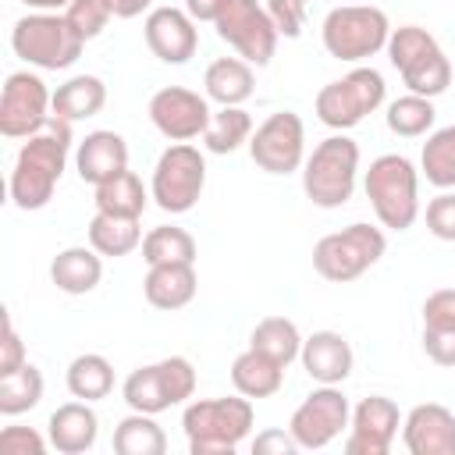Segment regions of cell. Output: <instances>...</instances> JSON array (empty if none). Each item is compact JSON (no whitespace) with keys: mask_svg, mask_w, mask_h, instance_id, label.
<instances>
[{"mask_svg":"<svg viewBox=\"0 0 455 455\" xmlns=\"http://www.w3.org/2000/svg\"><path fill=\"white\" fill-rule=\"evenodd\" d=\"M252 398H196L181 412V430L188 437L192 455H231L252 430Z\"/></svg>","mask_w":455,"mask_h":455,"instance_id":"obj_1","label":"cell"},{"mask_svg":"<svg viewBox=\"0 0 455 455\" xmlns=\"http://www.w3.org/2000/svg\"><path fill=\"white\" fill-rule=\"evenodd\" d=\"M363 192L380 220V228L409 231L419 217V171L402 153L377 156L363 174Z\"/></svg>","mask_w":455,"mask_h":455,"instance_id":"obj_2","label":"cell"},{"mask_svg":"<svg viewBox=\"0 0 455 455\" xmlns=\"http://www.w3.org/2000/svg\"><path fill=\"white\" fill-rule=\"evenodd\" d=\"M359 178V142L345 132L327 135L313 146L302 164V192L320 210H338L352 199Z\"/></svg>","mask_w":455,"mask_h":455,"instance_id":"obj_3","label":"cell"},{"mask_svg":"<svg viewBox=\"0 0 455 455\" xmlns=\"http://www.w3.org/2000/svg\"><path fill=\"white\" fill-rule=\"evenodd\" d=\"M82 46L85 39L68 25L64 11H32L11 28V50L39 71L71 68L82 57Z\"/></svg>","mask_w":455,"mask_h":455,"instance_id":"obj_4","label":"cell"},{"mask_svg":"<svg viewBox=\"0 0 455 455\" xmlns=\"http://www.w3.org/2000/svg\"><path fill=\"white\" fill-rule=\"evenodd\" d=\"M387 36H391V21L373 4H341V7L327 11V18L320 25L323 50L345 64H359V60L380 53L387 46Z\"/></svg>","mask_w":455,"mask_h":455,"instance_id":"obj_5","label":"cell"},{"mask_svg":"<svg viewBox=\"0 0 455 455\" xmlns=\"http://www.w3.org/2000/svg\"><path fill=\"white\" fill-rule=\"evenodd\" d=\"M384 252H387L384 231L366 224V220H355V224H348L334 235H323L313 245V270L323 281L345 284V281L363 277Z\"/></svg>","mask_w":455,"mask_h":455,"instance_id":"obj_6","label":"cell"},{"mask_svg":"<svg viewBox=\"0 0 455 455\" xmlns=\"http://www.w3.org/2000/svg\"><path fill=\"white\" fill-rule=\"evenodd\" d=\"M387 100V85H384V75L377 68H352L345 78L338 82H327L320 92H316V117L334 128V132H348L355 128L366 114L380 110Z\"/></svg>","mask_w":455,"mask_h":455,"instance_id":"obj_7","label":"cell"},{"mask_svg":"<svg viewBox=\"0 0 455 455\" xmlns=\"http://www.w3.org/2000/svg\"><path fill=\"white\" fill-rule=\"evenodd\" d=\"M206 188V156L192 142H171L149 178V196L164 213H188Z\"/></svg>","mask_w":455,"mask_h":455,"instance_id":"obj_8","label":"cell"},{"mask_svg":"<svg viewBox=\"0 0 455 455\" xmlns=\"http://www.w3.org/2000/svg\"><path fill=\"white\" fill-rule=\"evenodd\" d=\"M213 25H217V36L242 60H249L252 68L270 64L281 36H277V28H274V21H270V14L259 0H231Z\"/></svg>","mask_w":455,"mask_h":455,"instance_id":"obj_9","label":"cell"},{"mask_svg":"<svg viewBox=\"0 0 455 455\" xmlns=\"http://www.w3.org/2000/svg\"><path fill=\"white\" fill-rule=\"evenodd\" d=\"M249 156L267 174H291L306 164V124L295 110H277L252 128Z\"/></svg>","mask_w":455,"mask_h":455,"instance_id":"obj_10","label":"cell"},{"mask_svg":"<svg viewBox=\"0 0 455 455\" xmlns=\"http://www.w3.org/2000/svg\"><path fill=\"white\" fill-rule=\"evenodd\" d=\"M348 419H352V405H348L345 391H341L338 384H320V387H313V391L302 398V405L291 412L288 430H291V437L299 441V448L320 451V448H327V444L348 427Z\"/></svg>","mask_w":455,"mask_h":455,"instance_id":"obj_11","label":"cell"},{"mask_svg":"<svg viewBox=\"0 0 455 455\" xmlns=\"http://www.w3.org/2000/svg\"><path fill=\"white\" fill-rule=\"evenodd\" d=\"M53 114V92L36 71H14L7 75L0 89V135L7 139H28L46 124Z\"/></svg>","mask_w":455,"mask_h":455,"instance_id":"obj_12","label":"cell"},{"mask_svg":"<svg viewBox=\"0 0 455 455\" xmlns=\"http://www.w3.org/2000/svg\"><path fill=\"white\" fill-rule=\"evenodd\" d=\"M210 117H213L210 100L199 96L196 89H185V85H164V89H156L153 100H149V121H153V128H156L164 139H171V142L203 139Z\"/></svg>","mask_w":455,"mask_h":455,"instance_id":"obj_13","label":"cell"},{"mask_svg":"<svg viewBox=\"0 0 455 455\" xmlns=\"http://www.w3.org/2000/svg\"><path fill=\"white\" fill-rule=\"evenodd\" d=\"M402 427V412L387 395L359 398L348 419L345 455H387Z\"/></svg>","mask_w":455,"mask_h":455,"instance_id":"obj_14","label":"cell"},{"mask_svg":"<svg viewBox=\"0 0 455 455\" xmlns=\"http://www.w3.org/2000/svg\"><path fill=\"white\" fill-rule=\"evenodd\" d=\"M146 46L164 64H188L199 50V28L196 18L185 7H153L142 25Z\"/></svg>","mask_w":455,"mask_h":455,"instance_id":"obj_15","label":"cell"},{"mask_svg":"<svg viewBox=\"0 0 455 455\" xmlns=\"http://www.w3.org/2000/svg\"><path fill=\"white\" fill-rule=\"evenodd\" d=\"M402 444L409 455H455V412L441 402L412 405L402 419Z\"/></svg>","mask_w":455,"mask_h":455,"instance_id":"obj_16","label":"cell"},{"mask_svg":"<svg viewBox=\"0 0 455 455\" xmlns=\"http://www.w3.org/2000/svg\"><path fill=\"white\" fill-rule=\"evenodd\" d=\"M75 171L92 188L117 178L121 171H128V142L110 128L89 132L75 149Z\"/></svg>","mask_w":455,"mask_h":455,"instance_id":"obj_17","label":"cell"},{"mask_svg":"<svg viewBox=\"0 0 455 455\" xmlns=\"http://www.w3.org/2000/svg\"><path fill=\"white\" fill-rule=\"evenodd\" d=\"M299 363L309 373V380H316V384H341L352 373L355 355H352V345H348L345 334H338V331H313L309 338H302Z\"/></svg>","mask_w":455,"mask_h":455,"instance_id":"obj_18","label":"cell"},{"mask_svg":"<svg viewBox=\"0 0 455 455\" xmlns=\"http://www.w3.org/2000/svg\"><path fill=\"white\" fill-rule=\"evenodd\" d=\"M46 434H50V448H57L60 455H82V451H89L96 444L100 419H96L89 402L75 398V402H64V405H57L50 412Z\"/></svg>","mask_w":455,"mask_h":455,"instance_id":"obj_19","label":"cell"},{"mask_svg":"<svg viewBox=\"0 0 455 455\" xmlns=\"http://www.w3.org/2000/svg\"><path fill=\"white\" fill-rule=\"evenodd\" d=\"M199 277H196V263H160L149 267L146 281H142V295L153 309H181L196 299Z\"/></svg>","mask_w":455,"mask_h":455,"instance_id":"obj_20","label":"cell"},{"mask_svg":"<svg viewBox=\"0 0 455 455\" xmlns=\"http://www.w3.org/2000/svg\"><path fill=\"white\" fill-rule=\"evenodd\" d=\"M50 281L64 295H89L103 281V256L92 245H68L53 256Z\"/></svg>","mask_w":455,"mask_h":455,"instance_id":"obj_21","label":"cell"},{"mask_svg":"<svg viewBox=\"0 0 455 455\" xmlns=\"http://www.w3.org/2000/svg\"><path fill=\"white\" fill-rule=\"evenodd\" d=\"M203 89H206V100L220 107H242L256 89L252 64L242 57H217L203 75Z\"/></svg>","mask_w":455,"mask_h":455,"instance_id":"obj_22","label":"cell"},{"mask_svg":"<svg viewBox=\"0 0 455 455\" xmlns=\"http://www.w3.org/2000/svg\"><path fill=\"white\" fill-rule=\"evenodd\" d=\"M231 384L245 398H270L284 384V366L274 363L270 355L256 352V348H245L231 363Z\"/></svg>","mask_w":455,"mask_h":455,"instance_id":"obj_23","label":"cell"},{"mask_svg":"<svg viewBox=\"0 0 455 455\" xmlns=\"http://www.w3.org/2000/svg\"><path fill=\"white\" fill-rule=\"evenodd\" d=\"M107 103V85L100 75H75L53 89V114L64 121H85L96 117Z\"/></svg>","mask_w":455,"mask_h":455,"instance_id":"obj_24","label":"cell"},{"mask_svg":"<svg viewBox=\"0 0 455 455\" xmlns=\"http://www.w3.org/2000/svg\"><path fill=\"white\" fill-rule=\"evenodd\" d=\"M149 199H153V196L146 192L142 178H139L135 171H121L117 178H110V181L96 185V199H92V203H96V210H100V213H110V217H132V220H139Z\"/></svg>","mask_w":455,"mask_h":455,"instance_id":"obj_25","label":"cell"},{"mask_svg":"<svg viewBox=\"0 0 455 455\" xmlns=\"http://www.w3.org/2000/svg\"><path fill=\"white\" fill-rule=\"evenodd\" d=\"M64 380H68L71 398L100 402V398H107V395L114 391V366H110V359L100 355V352H82V355H75V359L68 363Z\"/></svg>","mask_w":455,"mask_h":455,"instance_id":"obj_26","label":"cell"},{"mask_svg":"<svg viewBox=\"0 0 455 455\" xmlns=\"http://www.w3.org/2000/svg\"><path fill=\"white\" fill-rule=\"evenodd\" d=\"M398 75H402V82H405L409 92L434 100V96H441L451 85V60L444 57L441 43H434L430 50H423L419 57H412L409 64H402Z\"/></svg>","mask_w":455,"mask_h":455,"instance_id":"obj_27","label":"cell"},{"mask_svg":"<svg viewBox=\"0 0 455 455\" xmlns=\"http://www.w3.org/2000/svg\"><path fill=\"white\" fill-rule=\"evenodd\" d=\"M249 348L270 355L274 363H281L288 370V363H295L302 352V334H299L295 320H288V316H263L249 334Z\"/></svg>","mask_w":455,"mask_h":455,"instance_id":"obj_28","label":"cell"},{"mask_svg":"<svg viewBox=\"0 0 455 455\" xmlns=\"http://www.w3.org/2000/svg\"><path fill=\"white\" fill-rule=\"evenodd\" d=\"M89 245L100 256H128L142 245V228L132 217H110V213H92L89 220Z\"/></svg>","mask_w":455,"mask_h":455,"instance_id":"obj_29","label":"cell"},{"mask_svg":"<svg viewBox=\"0 0 455 455\" xmlns=\"http://www.w3.org/2000/svg\"><path fill=\"white\" fill-rule=\"evenodd\" d=\"M114 451L117 455H164L167 451V434L149 412H128L114 427Z\"/></svg>","mask_w":455,"mask_h":455,"instance_id":"obj_30","label":"cell"},{"mask_svg":"<svg viewBox=\"0 0 455 455\" xmlns=\"http://www.w3.org/2000/svg\"><path fill=\"white\" fill-rule=\"evenodd\" d=\"M419 171L434 188H455V124L427 135L419 153Z\"/></svg>","mask_w":455,"mask_h":455,"instance_id":"obj_31","label":"cell"},{"mask_svg":"<svg viewBox=\"0 0 455 455\" xmlns=\"http://www.w3.org/2000/svg\"><path fill=\"white\" fill-rule=\"evenodd\" d=\"M249 139H252V117L242 107L213 110V117L203 132V146L210 153H235L238 146H249Z\"/></svg>","mask_w":455,"mask_h":455,"instance_id":"obj_32","label":"cell"},{"mask_svg":"<svg viewBox=\"0 0 455 455\" xmlns=\"http://www.w3.org/2000/svg\"><path fill=\"white\" fill-rule=\"evenodd\" d=\"M142 259L149 267H160V263H196V238L185 228L160 224V228L142 235Z\"/></svg>","mask_w":455,"mask_h":455,"instance_id":"obj_33","label":"cell"},{"mask_svg":"<svg viewBox=\"0 0 455 455\" xmlns=\"http://www.w3.org/2000/svg\"><path fill=\"white\" fill-rule=\"evenodd\" d=\"M121 395H124L128 409L149 412V416H160L164 409L174 405V402L167 398V387H164V380H160V366H156V363L132 370V373L124 377V384H121Z\"/></svg>","mask_w":455,"mask_h":455,"instance_id":"obj_34","label":"cell"},{"mask_svg":"<svg viewBox=\"0 0 455 455\" xmlns=\"http://www.w3.org/2000/svg\"><path fill=\"white\" fill-rule=\"evenodd\" d=\"M434 117H437L434 100H430V96H416V92H405V96L391 100V103H387V114H384L387 128H391L395 135H402V139H419V135H427V132L434 128Z\"/></svg>","mask_w":455,"mask_h":455,"instance_id":"obj_35","label":"cell"},{"mask_svg":"<svg viewBox=\"0 0 455 455\" xmlns=\"http://www.w3.org/2000/svg\"><path fill=\"white\" fill-rule=\"evenodd\" d=\"M39 398H43V373H39V366L25 363L14 373L0 377V412L4 416H21V412L36 409Z\"/></svg>","mask_w":455,"mask_h":455,"instance_id":"obj_36","label":"cell"},{"mask_svg":"<svg viewBox=\"0 0 455 455\" xmlns=\"http://www.w3.org/2000/svg\"><path fill=\"white\" fill-rule=\"evenodd\" d=\"M64 18H68V25L89 43V39H96V36L107 28V21L114 18V11H110L107 0H71L68 11H64Z\"/></svg>","mask_w":455,"mask_h":455,"instance_id":"obj_37","label":"cell"},{"mask_svg":"<svg viewBox=\"0 0 455 455\" xmlns=\"http://www.w3.org/2000/svg\"><path fill=\"white\" fill-rule=\"evenodd\" d=\"M156 366H160V380L167 387V398L174 405H181V402H188L196 395V366L185 355H167Z\"/></svg>","mask_w":455,"mask_h":455,"instance_id":"obj_38","label":"cell"},{"mask_svg":"<svg viewBox=\"0 0 455 455\" xmlns=\"http://www.w3.org/2000/svg\"><path fill=\"white\" fill-rule=\"evenodd\" d=\"M263 7H267V14H270L277 36H284V39H299V36H302L306 14H309V4H306V0H267Z\"/></svg>","mask_w":455,"mask_h":455,"instance_id":"obj_39","label":"cell"},{"mask_svg":"<svg viewBox=\"0 0 455 455\" xmlns=\"http://www.w3.org/2000/svg\"><path fill=\"white\" fill-rule=\"evenodd\" d=\"M427 231L441 242H455V192H441L427 203Z\"/></svg>","mask_w":455,"mask_h":455,"instance_id":"obj_40","label":"cell"},{"mask_svg":"<svg viewBox=\"0 0 455 455\" xmlns=\"http://www.w3.org/2000/svg\"><path fill=\"white\" fill-rule=\"evenodd\" d=\"M50 441H43L32 427H4L0 430V455H43Z\"/></svg>","mask_w":455,"mask_h":455,"instance_id":"obj_41","label":"cell"},{"mask_svg":"<svg viewBox=\"0 0 455 455\" xmlns=\"http://www.w3.org/2000/svg\"><path fill=\"white\" fill-rule=\"evenodd\" d=\"M423 352L437 366H455V327H423Z\"/></svg>","mask_w":455,"mask_h":455,"instance_id":"obj_42","label":"cell"},{"mask_svg":"<svg viewBox=\"0 0 455 455\" xmlns=\"http://www.w3.org/2000/svg\"><path fill=\"white\" fill-rule=\"evenodd\" d=\"M423 327H455V288H437L427 295Z\"/></svg>","mask_w":455,"mask_h":455,"instance_id":"obj_43","label":"cell"},{"mask_svg":"<svg viewBox=\"0 0 455 455\" xmlns=\"http://www.w3.org/2000/svg\"><path fill=\"white\" fill-rule=\"evenodd\" d=\"M25 345H21V334L14 331V320L11 313L4 309V341H0V377L4 373H14L18 366H25Z\"/></svg>","mask_w":455,"mask_h":455,"instance_id":"obj_44","label":"cell"},{"mask_svg":"<svg viewBox=\"0 0 455 455\" xmlns=\"http://www.w3.org/2000/svg\"><path fill=\"white\" fill-rule=\"evenodd\" d=\"M252 451L256 455H291V451H299V441L291 437V430H263V434H256Z\"/></svg>","mask_w":455,"mask_h":455,"instance_id":"obj_45","label":"cell"},{"mask_svg":"<svg viewBox=\"0 0 455 455\" xmlns=\"http://www.w3.org/2000/svg\"><path fill=\"white\" fill-rule=\"evenodd\" d=\"M228 4H231V0H185V11H188L196 21H217Z\"/></svg>","mask_w":455,"mask_h":455,"instance_id":"obj_46","label":"cell"},{"mask_svg":"<svg viewBox=\"0 0 455 455\" xmlns=\"http://www.w3.org/2000/svg\"><path fill=\"white\" fill-rule=\"evenodd\" d=\"M107 4H110L114 18H139L142 11L153 7V0H107Z\"/></svg>","mask_w":455,"mask_h":455,"instance_id":"obj_47","label":"cell"},{"mask_svg":"<svg viewBox=\"0 0 455 455\" xmlns=\"http://www.w3.org/2000/svg\"><path fill=\"white\" fill-rule=\"evenodd\" d=\"M21 4L32 11H68L71 0H21Z\"/></svg>","mask_w":455,"mask_h":455,"instance_id":"obj_48","label":"cell"}]
</instances>
